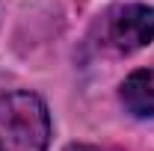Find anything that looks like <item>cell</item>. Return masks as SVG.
Wrapping results in <instances>:
<instances>
[{
    "label": "cell",
    "mask_w": 154,
    "mask_h": 151,
    "mask_svg": "<svg viewBox=\"0 0 154 151\" xmlns=\"http://www.w3.org/2000/svg\"><path fill=\"white\" fill-rule=\"evenodd\" d=\"M48 136L51 122L38 95H0V151H45Z\"/></svg>",
    "instance_id": "cell-1"
},
{
    "label": "cell",
    "mask_w": 154,
    "mask_h": 151,
    "mask_svg": "<svg viewBox=\"0 0 154 151\" xmlns=\"http://www.w3.org/2000/svg\"><path fill=\"white\" fill-rule=\"evenodd\" d=\"M104 45H110L122 54L139 51L154 42V9L142 3H125L107 12L104 18Z\"/></svg>",
    "instance_id": "cell-2"
},
{
    "label": "cell",
    "mask_w": 154,
    "mask_h": 151,
    "mask_svg": "<svg viewBox=\"0 0 154 151\" xmlns=\"http://www.w3.org/2000/svg\"><path fill=\"white\" fill-rule=\"evenodd\" d=\"M122 101L136 119L154 116V68H139L122 83Z\"/></svg>",
    "instance_id": "cell-3"
},
{
    "label": "cell",
    "mask_w": 154,
    "mask_h": 151,
    "mask_svg": "<svg viewBox=\"0 0 154 151\" xmlns=\"http://www.w3.org/2000/svg\"><path fill=\"white\" fill-rule=\"evenodd\" d=\"M65 151H104V148H95V145H68Z\"/></svg>",
    "instance_id": "cell-4"
}]
</instances>
